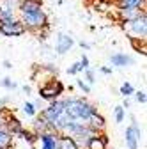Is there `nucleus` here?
<instances>
[{"instance_id": "f257e3e1", "label": "nucleus", "mask_w": 147, "mask_h": 149, "mask_svg": "<svg viewBox=\"0 0 147 149\" xmlns=\"http://www.w3.org/2000/svg\"><path fill=\"white\" fill-rule=\"evenodd\" d=\"M64 112L75 121H85L89 116L98 112L96 105L87 101L85 98H64Z\"/></svg>"}, {"instance_id": "f03ea898", "label": "nucleus", "mask_w": 147, "mask_h": 149, "mask_svg": "<svg viewBox=\"0 0 147 149\" xmlns=\"http://www.w3.org/2000/svg\"><path fill=\"white\" fill-rule=\"evenodd\" d=\"M64 92H66V85H64L57 77H51V78L44 80V82L39 85L37 94H39V98L44 100V101H53V100H59Z\"/></svg>"}, {"instance_id": "7ed1b4c3", "label": "nucleus", "mask_w": 147, "mask_h": 149, "mask_svg": "<svg viewBox=\"0 0 147 149\" xmlns=\"http://www.w3.org/2000/svg\"><path fill=\"white\" fill-rule=\"evenodd\" d=\"M20 22L23 23L25 30H28V32H39L41 29L50 27L48 14H46L43 9L35 11V13H25V14H20Z\"/></svg>"}, {"instance_id": "20e7f679", "label": "nucleus", "mask_w": 147, "mask_h": 149, "mask_svg": "<svg viewBox=\"0 0 147 149\" xmlns=\"http://www.w3.org/2000/svg\"><path fill=\"white\" fill-rule=\"evenodd\" d=\"M122 29L130 37H138V39H145L147 37V14H140L133 22H122Z\"/></svg>"}, {"instance_id": "39448f33", "label": "nucleus", "mask_w": 147, "mask_h": 149, "mask_svg": "<svg viewBox=\"0 0 147 149\" xmlns=\"http://www.w3.org/2000/svg\"><path fill=\"white\" fill-rule=\"evenodd\" d=\"M0 34L6 37H20L27 34V30L20 22V18H0Z\"/></svg>"}, {"instance_id": "423d86ee", "label": "nucleus", "mask_w": 147, "mask_h": 149, "mask_svg": "<svg viewBox=\"0 0 147 149\" xmlns=\"http://www.w3.org/2000/svg\"><path fill=\"white\" fill-rule=\"evenodd\" d=\"M64 112V100H53V101H50V105L46 107V108H43L41 110V116L48 121V124H51L55 119H57L60 114Z\"/></svg>"}, {"instance_id": "0eeeda50", "label": "nucleus", "mask_w": 147, "mask_h": 149, "mask_svg": "<svg viewBox=\"0 0 147 149\" xmlns=\"http://www.w3.org/2000/svg\"><path fill=\"white\" fill-rule=\"evenodd\" d=\"M140 137H142V130L138 128V124H130L126 128L124 133V140H126V147L128 149H138L140 146Z\"/></svg>"}, {"instance_id": "6e6552de", "label": "nucleus", "mask_w": 147, "mask_h": 149, "mask_svg": "<svg viewBox=\"0 0 147 149\" xmlns=\"http://www.w3.org/2000/svg\"><path fill=\"white\" fill-rule=\"evenodd\" d=\"M144 13H145V9L130 7V6H117V16L121 22H133Z\"/></svg>"}, {"instance_id": "1a4fd4ad", "label": "nucleus", "mask_w": 147, "mask_h": 149, "mask_svg": "<svg viewBox=\"0 0 147 149\" xmlns=\"http://www.w3.org/2000/svg\"><path fill=\"white\" fill-rule=\"evenodd\" d=\"M73 45H75V39H73L69 34L60 32L57 36V39H55V52H57L59 55H66L67 52H71Z\"/></svg>"}, {"instance_id": "9d476101", "label": "nucleus", "mask_w": 147, "mask_h": 149, "mask_svg": "<svg viewBox=\"0 0 147 149\" xmlns=\"http://www.w3.org/2000/svg\"><path fill=\"white\" fill-rule=\"evenodd\" d=\"M108 144H110L108 135H106L105 132H101V133L92 135V137L87 140L85 149H108Z\"/></svg>"}, {"instance_id": "9b49d317", "label": "nucleus", "mask_w": 147, "mask_h": 149, "mask_svg": "<svg viewBox=\"0 0 147 149\" xmlns=\"http://www.w3.org/2000/svg\"><path fill=\"white\" fill-rule=\"evenodd\" d=\"M83 123H85V126H89L90 130H94L96 133L105 132V128H106V119L99 114V112H94V114H92V116H89Z\"/></svg>"}, {"instance_id": "f8f14e48", "label": "nucleus", "mask_w": 147, "mask_h": 149, "mask_svg": "<svg viewBox=\"0 0 147 149\" xmlns=\"http://www.w3.org/2000/svg\"><path fill=\"white\" fill-rule=\"evenodd\" d=\"M57 140H59V133L55 132H43L37 135V142L41 144L39 149H57Z\"/></svg>"}, {"instance_id": "ddd939ff", "label": "nucleus", "mask_w": 147, "mask_h": 149, "mask_svg": "<svg viewBox=\"0 0 147 149\" xmlns=\"http://www.w3.org/2000/svg\"><path fill=\"white\" fill-rule=\"evenodd\" d=\"M20 0H0V18H14Z\"/></svg>"}, {"instance_id": "4468645a", "label": "nucleus", "mask_w": 147, "mask_h": 149, "mask_svg": "<svg viewBox=\"0 0 147 149\" xmlns=\"http://www.w3.org/2000/svg\"><path fill=\"white\" fill-rule=\"evenodd\" d=\"M43 9V0H20L18 2V13L25 14V13H35Z\"/></svg>"}, {"instance_id": "2eb2a0df", "label": "nucleus", "mask_w": 147, "mask_h": 149, "mask_svg": "<svg viewBox=\"0 0 147 149\" xmlns=\"http://www.w3.org/2000/svg\"><path fill=\"white\" fill-rule=\"evenodd\" d=\"M110 62H112L114 66L117 68H126V66H131L135 64V59L131 57V55H128V53H114V55H110Z\"/></svg>"}, {"instance_id": "dca6fc26", "label": "nucleus", "mask_w": 147, "mask_h": 149, "mask_svg": "<svg viewBox=\"0 0 147 149\" xmlns=\"http://www.w3.org/2000/svg\"><path fill=\"white\" fill-rule=\"evenodd\" d=\"M23 128H25V126H23V123H21V121L18 119V117L12 114V112H11V114L7 116V126H6V130H7V132H9L12 137H18V133H20Z\"/></svg>"}, {"instance_id": "f3484780", "label": "nucleus", "mask_w": 147, "mask_h": 149, "mask_svg": "<svg viewBox=\"0 0 147 149\" xmlns=\"http://www.w3.org/2000/svg\"><path fill=\"white\" fill-rule=\"evenodd\" d=\"M32 132H35L37 135L43 133V132H50V124H48V121L41 114L32 117Z\"/></svg>"}, {"instance_id": "a211bd4d", "label": "nucleus", "mask_w": 147, "mask_h": 149, "mask_svg": "<svg viewBox=\"0 0 147 149\" xmlns=\"http://www.w3.org/2000/svg\"><path fill=\"white\" fill-rule=\"evenodd\" d=\"M57 149H80V147H78V144L75 142V139H73V137L59 133V140H57Z\"/></svg>"}, {"instance_id": "6ab92c4d", "label": "nucleus", "mask_w": 147, "mask_h": 149, "mask_svg": "<svg viewBox=\"0 0 147 149\" xmlns=\"http://www.w3.org/2000/svg\"><path fill=\"white\" fill-rule=\"evenodd\" d=\"M14 146V137L7 130H0V149H12Z\"/></svg>"}, {"instance_id": "aec40b11", "label": "nucleus", "mask_w": 147, "mask_h": 149, "mask_svg": "<svg viewBox=\"0 0 147 149\" xmlns=\"http://www.w3.org/2000/svg\"><path fill=\"white\" fill-rule=\"evenodd\" d=\"M18 137H20V139H23L25 142H28L30 146L37 144V133H35V132H32V130H27V128H23L21 132L18 133Z\"/></svg>"}, {"instance_id": "412c9836", "label": "nucleus", "mask_w": 147, "mask_h": 149, "mask_svg": "<svg viewBox=\"0 0 147 149\" xmlns=\"http://www.w3.org/2000/svg\"><path fill=\"white\" fill-rule=\"evenodd\" d=\"M115 6H130V7H138V9H145L147 0H114Z\"/></svg>"}, {"instance_id": "4be33fe9", "label": "nucleus", "mask_w": 147, "mask_h": 149, "mask_svg": "<svg viewBox=\"0 0 147 149\" xmlns=\"http://www.w3.org/2000/svg\"><path fill=\"white\" fill-rule=\"evenodd\" d=\"M119 92H121V96H124V98H130V96H133V92H135V87H133L130 82H124V84L121 85Z\"/></svg>"}, {"instance_id": "5701e85b", "label": "nucleus", "mask_w": 147, "mask_h": 149, "mask_svg": "<svg viewBox=\"0 0 147 149\" xmlns=\"http://www.w3.org/2000/svg\"><path fill=\"white\" fill-rule=\"evenodd\" d=\"M23 114L27 116V117H34V116H37V108L34 107V103L32 101H27V103H23Z\"/></svg>"}, {"instance_id": "b1692460", "label": "nucleus", "mask_w": 147, "mask_h": 149, "mask_svg": "<svg viewBox=\"0 0 147 149\" xmlns=\"http://www.w3.org/2000/svg\"><path fill=\"white\" fill-rule=\"evenodd\" d=\"M114 117H115V123H122L124 117H126V110L122 107H115L114 108Z\"/></svg>"}, {"instance_id": "393cba45", "label": "nucleus", "mask_w": 147, "mask_h": 149, "mask_svg": "<svg viewBox=\"0 0 147 149\" xmlns=\"http://www.w3.org/2000/svg\"><path fill=\"white\" fill-rule=\"evenodd\" d=\"M83 73H85V82H87L89 85H92V84L96 82V74H94V71L90 69V68H87V69H83Z\"/></svg>"}, {"instance_id": "a878e982", "label": "nucleus", "mask_w": 147, "mask_h": 149, "mask_svg": "<svg viewBox=\"0 0 147 149\" xmlns=\"http://www.w3.org/2000/svg\"><path fill=\"white\" fill-rule=\"evenodd\" d=\"M0 85L6 87V89H16V87H18L16 82H12V78H9V77H6V78L0 80Z\"/></svg>"}, {"instance_id": "bb28decb", "label": "nucleus", "mask_w": 147, "mask_h": 149, "mask_svg": "<svg viewBox=\"0 0 147 149\" xmlns=\"http://www.w3.org/2000/svg\"><path fill=\"white\" fill-rule=\"evenodd\" d=\"M133 94H135V100H137V103H140V105H145V101H147L145 91H135Z\"/></svg>"}, {"instance_id": "cd10ccee", "label": "nucleus", "mask_w": 147, "mask_h": 149, "mask_svg": "<svg viewBox=\"0 0 147 149\" xmlns=\"http://www.w3.org/2000/svg\"><path fill=\"white\" fill-rule=\"evenodd\" d=\"M76 87L83 92V94H90V85H89L87 82H83V80H76Z\"/></svg>"}, {"instance_id": "c85d7f7f", "label": "nucleus", "mask_w": 147, "mask_h": 149, "mask_svg": "<svg viewBox=\"0 0 147 149\" xmlns=\"http://www.w3.org/2000/svg\"><path fill=\"white\" fill-rule=\"evenodd\" d=\"M82 71V68H80V62H73L69 68H67V74H78Z\"/></svg>"}, {"instance_id": "c756f323", "label": "nucleus", "mask_w": 147, "mask_h": 149, "mask_svg": "<svg viewBox=\"0 0 147 149\" xmlns=\"http://www.w3.org/2000/svg\"><path fill=\"white\" fill-rule=\"evenodd\" d=\"M80 68H82V71L83 69H87V68H90V62H89V57H87V55L85 53H82V57H80Z\"/></svg>"}, {"instance_id": "7c9ffc66", "label": "nucleus", "mask_w": 147, "mask_h": 149, "mask_svg": "<svg viewBox=\"0 0 147 149\" xmlns=\"http://www.w3.org/2000/svg\"><path fill=\"white\" fill-rule=\"evenodd\" d=\"M99 71H101L103 74H112V68H106V66H101Z\"/></svg>"}, {"instance_id": "2f4dec72", "label": "nucleus", "mask_w": 147, "mask_h": 149, "mask_svg": "<svg viewBox=\"0 0 147 149\" xmlns=\"http://www.w3.org/2000/svg\"><path fill=\"white\" fill-rule=\"evenodd\" d=\"M78 45H80V48H82V50H90V45H89V43H85V41H80Z\"/></svg>"}, {"instance_id": "473e14b6", "label": "nucleus", "mask_w": 147, "mask_h": 149, "mask_svg": "<svg viewBox=\"0 0 147 149\" xmlns=\"http://www.w3.org/2000/svg\"><path fill=\"white\" fill-rule=\"evenodd\" d=\"M2 66H4V68H6V69H11V68H12V62H11V61H7V59H6V61H4V62H2Z\"/></svg>"}, {"instance_id": "72a5a7b5", "label": "nucleus", "mask_w": 147, "mask_h": 149, "mask_svg": "<svg viewBox=\"0 0 147 149\" xmlns=\"http://www.w3.org/2000/svg\"><path fill=\"white\" fill-rule=\"evenodd\" d=\"M21 91L25 92V94H30V91H32V89H30V85H23V87H21Z\"/></svg>"}, {"instance_id": "f704fd0d", "label": "nucleus", "mask_w": 147, "mask_h": 149, "mask_svg": "<svg viewBox=\"0 0 147 149\" xmlns=\"http://www.w3.org/2000/svg\"><path fill=\"white\" fill-rule=\"evenodd\" d=\"M7 105V98H0V108H4Z\"/></svg>"}]
</instances>
